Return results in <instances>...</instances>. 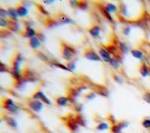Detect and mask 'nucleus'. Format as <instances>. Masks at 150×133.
<instances>
[{
  "instance_id": "nucleus-1",
  "label": "nucleus",
  "mask_w": 150,
  "mask_h": 133,
  "mask_svg": "<svg viewBox=\"0 0 150 133\" xmlns=\"http://www.w3.org/2000/svg\"><path fill=\"white\" fill-rule=\"evenodd\" d=\"M77 55V51L72 46L69 45L66 43L61 42V56L63 57V59H65L66 61H72L74 56Z\"/></svg>"
},
{
  "instance_id": "nucleus-2",
  "label": "nucleus",
  "mask_w": 150,
  "mask_h": 133,
  "mask_svg": "<svg viewBox=\"0 0 150 133\" xmlns=\"http://www.w3.org/2000/svg\"><path fill=\"white\" fill-rule=\"evenodd\" d=\"M87 89V87L86 86H78V87H75V88H71L70 90H69L68 91V98H69V100H70V103H76L77 102V99H78V97H80L81 94H82V91H84Z\"/></svg>"
},
{
  "instance_id": "nucleus-3",
  "label": "nucleus",
  "mask_w": 150,
  "mask_h": 133,
  "mask_svg": "<svg viewBox=\"0 0 150 133\" xmlns=\"http://www.w3.org/2000/svg\"><path fill=\"white\" fill-rule=\"evenodd\" d=\"M2 107L10 114H17L20 110V107L16 105L14 100L11 98H5L3 100Z\"/></svg>"
},
{
  "instance_id": "nucleus-4",
  "label": "nucleus",
  "mask_w": 150,
  "mask_h": 133,
  "mask_svg": "<svg viewBox=\"0 0 150 133\" xmlns=\"http://www.w3.org/2000/svg\"><path fill=\"white\" fill-rule=\"evenodd\" d=\"M83 56L86 59H88L90 61H96V62L102 61L99 54H97L96 52L91 47V46H89V47L85 48L83 50Z\"/></svg>"
},
{
  "instance_id": "nucleus-5",
  "label": "nucleus",
  "mask_w": 150,
  "mask_h": 133,
  "mask_svg": "<svg viewBox=\"0 0 150 133\" xmlns=\"http://www.w3.org/2000/svg\"><path fill=\"white\" fill-rule=\"evenodd\" d=\"M22 78H23L27 82H38V78L36 76V73L34 72L33 69L26 68L23 69L22 71Z\"/></svg>"
},
{
  "instance_id": "nucleus-6",
  "label": "nucleus",
  "mask_w": 150,
  "mask_h": 133,
  "mask_svg": "<svg viewBox=\"0 0 150 133\" xmlns=\"http://www.w3.org/2000/svg\"><path fill=\"white\" fill-rule=\"evenodd\" d=\"M27 106L29 108L31 109V110L36 112V113L41 112L44 109V103L39 101V100H34V99H33V98L30 100H28Z\"/></svg>"
},
{
  "instance_id": "nucleus-7",
  "label": "nucleus",
  "mask_w": 150,
  "mask_h": 133,
  "mask_svg": "<svg viewBox=\"0 0 150 133\" xmlns=\"http://www.w3.org/2000/svg\"><path fill=\"white\" fill-rule=\"evenodd\" d=\"M32 98L34 100H39L43 102L44 103H45V105H51V101L47 98V96H45V94H44V92L42 91H36L34 94L32 95Z\"/></svg>"
},
{
  "instance_id": "nucleus-8",
  "label": "nucleus",
  "mask_w": 150,
  "mask_h": 133,
  "mask_svg": "<svg viewBox=\"0 0 150 133\" xmlns=\"http://www.w3.org/2000/svg\"><path fill=\"white\" fill-rule=\"evenodd\" d=\"M128 126H129L128 121H120V122L111 126L110 131H111V133H122V129L127 128Z\"/></svg>"
},
{
  "instance_id": "nucleus-9",
  "label": "nucleus",
  "mask_w": 150,
  "mask_h": 133,
  "mask_svg": "<svg viewBox=\"0 0 150 133\" xmlns=\"http://www.w3.org/2000/svg\"><path fill=\"white\" fill-rule=\"evenodd\" d=\"M66 126H67V128L73 133H76L79 130V127H80L79 124L77 123V121L75 120V117H73L72 118H70L69 119H67Z\"/></svg>"
},
{
  "instance_id": "nucleus-10",
  "label": "nucleus",
  "mask_w": 150,
  "mask_h": 133,
  "mask_svg": "<svg viewBox=\"0 0 150 133\" xmlns=\"http://www.w3.org/2000/svg\"><path fill=\"white\" fill-rule=\"evenodd\" d=\"M98 53H99V56L101 57L102 61L106 62V63H108V64H109V62H110L112 56L108 52V50L105 47H104V46H100L99 49H98Z\"/></svg>"
},
{
  "instance_id": "nucleus-11",
  "label": "nucleus",
  "mask_w": 150,
  "mask_h": 133,
  "mask_svg": "<svg viewBox=\"0 0 150 133\" xmlns=\"http://www.w3.org/2000/svg\"><path fill=\"white\" fill-rule=\"evenodd\" d=\"M97 8H98L100 14H101L107 20H108L109 22H111V23L114 22L113 17H112V16L110 15V13H109L108 11L105 8V7H104V5H103V4H98V5H97Z\"/></svg>"
},
{
  "instance_id": "nucleus-12",
  "label": "nucleus",
  "mask_w": 150,
  "mask_h": 133,
  "mask_svg": "<svg viewBox=\"0 0 150 133\" xmlns=\"http://www.w3.org/2000/svg\"><path fill=\"white\" fill-rule=\"evenodd\" d=\"M122 63V55H118L116 56H112V58L109 62V65L114 68L115 70H119L120 68V64Z\"/></svg>"
},
{
  "instance_id": "nucleus-13",
  "label": "nucleus",
  "mask_w": 150,
  "mask_h": 133,
  "mask_svg": "<svg viewBox=\"0 0 150 133\" xmlns=\"http://www.w3.org/2000/svg\"><path fill=\"white\" fill-rule=\"evenodd\" d=\"M101 27L97 24H93L89 29H88V32L90 35L93 38H98L100 33H101Z\"/></svg>"
},
{
  "instance_id": "nucleus-14",
  "label": "nucleus",
  "mask_w": 150,
  "mask_h": 133,
  "mask_svg": "<svg viewBox=\"0 0 150 133\" xmlns=\"http://www.w3.org/2000/svg\"><path fill=\"white\" fill-rule=\"evenodd\" d=\"M95 92L96 94L98 95H101L103 97H108V94H109V91L108 90L107 87H105V86L103 85H96L95 86Z\"/></svg>"
},
{
  "instance_id": "nucleus-15",
  "label": "nucleus",
  "mask_w": 150,
  "mask_h": 133,
  "mask_svg": "<svg viewBox=\"0 0 150 133\" xmlns=\"http://www.w3.org/2000/svg\"><path fill=\"white\" fill-rule=\"evenodd\" d=\"M57 20V22H59V24H73L74 23L73 20H71L66 14H59Z\"/></svg>"
},
{
  "instance_id": "nucleus-16",
  "label": "nucleus",
  "mask_w": 150,
  "mask_h": 133,
  "mask_svg": "<svg viewBox=\"0 0 150 133\" xmlns=\"http://www.w3.org/2000/svg\"><path fill=\"white\" fill-rule=\"evenodd\" d=\"M37 35V32L36 31L34 30L33 27H25L24 29V33H23V36L29 39H32L33 37H36Z\"/></svg>"
},
{
  "instance_id": "nucleus-17",
  "label": "nucleus",
  "mask_w": 150,
  "mask_h": 133,
  "mask_svg": "<svg viewBox=\"0 0 150 133\" xmlns=\"http://www.w3.org/2000/svg\"><path fill=\"white\" fill-rule=\"evenodd\" d=\"M139 73L143 78H146L150 76V68L147 64H141L139 66Z\"/></svg>"
},
{
  "instance_id": "nucleus-18",
  "label": "nucleus",
  "mask_w": 150,
  "mask_h": 133,
  "mask_svg": "<svg viewBox=\"0 0 150 133\" xmlns=\"http://www.w3.org/2000/svg\"><path fill=\"white\" fill-rule=\"evenodd\" d=\"M107 50H108V52L109 54H110L111 56H118L120 53H119V48H118V45L117 44H108V45H105L104 46Z\"/></svg>"
},
{
  "instance_id": "nucleus-19",
  "label": "nucleus",
  "mask_w": 150,
  "mask_h": 133,
  "mask_svg": "<svg viewBox=\"0 0 150 133\" xmlns=\"http://www.w3.org/2000/svg\"><path fill=\"white\" fill-rule=\"evenodd\" d=\"M69 103H70V100H69L68 96H59L56 99V103L61 107L67 106L69 105Z\"/></svg>"
},
{
  "instance_id": "nucleus-20",
  "label": "nucleus",
  "mask_w": 150,
  "mask_h": 133,
  "mask_svg": "<svg viewBox=\"0 0 150 133\" xmlns=\"http://www.w3.org/2000/svg\"><path fill=\"white\" fill-rule=\"evenodd\" d=\"M8 29L12 32H20V23L19 21H15V20H8Z\"/></svg>"
},
{
  "instance_id": "nucleus-21",
  "label": "nucleus",
  "mask_w": 150,
  "mask_h": 133,
  "mask_svg": "<svg viewBox=\"0 0 150 133\" xmlns=\"http://www.w3.org/2000/svg\"><path fill=\"white\" fill-rule=\"evenodd\" d=\"M29 45H30V47L32 49L36 50L41 46V41H40L37 37H33L29 40Z\"/></svg>"
},
{
  "instance_id": "nucleus-22",
  "label": "nucleus",
  "mask_w": 150,
  "mask_h": 133,
  "mask_svg": "<svg viewBox=\"0 0 150 133\" xmlns=\"http://www.w3.org/2000/svg\"><path fill=\"white\" fill-rule=\"evenodd\" d=\"M17 11H18V15L20 18H25L29 13L28 8L23 5H19L18 7H17Z\"/></svg>"
},
{
  "instance_id": "nucleus-23",
  "label": "nucleus",
  "mask_w": 150,
  "mask_h": 133,
  "mask_svg": "<svg viewBox=\"0 0 150 133\" xmlns=\"http://www.w3.org/2000/svg\"><path fill=\"white\" fill-rule=\"evenodd\" d=\"M26 85H27V82L23 78H21V80H15V82H14L15 89L21 90V91L24 90V88L26 87Z\"/></svg>"
},
{
  "instance_id": "nucleus-24",
  "label": "nucleus",
  "mask_w": 150,
  "mask_h": 133,
  "mask_svg": "<svg viewBox=\"0 0 150 133\" xmlns=\"http://www.w3.org/2000/svg\"><path fill=\"white\" fill-rule=\"evenodd\" d=\"M8 17H9L10 20L18 21V19L20 18V17L18 15V11H17V8H8Z\"/></svg>"
},
{
  "instance_id": "nucleus-25",
  "label": "nucleus",
  "mask_w": 150,
  "mask_h": 133,
  "mask_svg": "<svg viewBox=\"0 0 150 133\" xmlns=\"http://www.w3.org/2000/svg\"><path fill=\"white\" fill-rule=\"evenodd\" d=\"M4 120H5V122L7 123V125L9 126L10 128L16 129L17 126H18V123H17V121L12 117H8V115H5V117H4Z\"/></svg>"
},
{
  "instance_id": "nucleus-26",
  "label": "nucleus",
  "mask_w": 150,
  "mask_h": 133,
  "mask_svg": "<svg viewBox=\"0 0 150 133\" xmlns=\"http://www.w3.org/2000/svg\"><path fill=\"white\" fill-rule=\"evenodd\" d=\"M131 54H132V56L134 57V58L139 59V60H142L144 57H145L143 51L140 50V49H132L131 50Z\"/></svg>"
},
{
  "instance_id": "nucleus-27",
  "label": "nucleus",
  "mask_w": 150,
  "mask_h": 133,
  "mask_svg": "<svg viewBox=\"0 0 150 133\" xmlns=\"http://www.w3.org/2000/svg\"><path fill=\"white\" fill-rule=\"evenodd\" d=\"M104 7H105V8L109 13H111V12L115 13V12H117V10L119 9L118 6H116L115 4H112V3H105L104 4Z\"/></svg>"
},
{
  "instance_id": "nucleus-28",
  "label": "nucleus",
  "mask_w": 150,
  "mask_h": 133,
  "mask_svg": "<svg viewBox=\"0 0 150 133\" xmlns=\"http://www.w3.org/2000/svg\"><path fill=\"white\" fill-rule=\"evenodd\" d=\"M118 48L122 54H127L129 52V46L124 42H118Z\"/></svg>"
},
{
  "instance_id": "nucleus-29",
  "label": "nucleus",
  "mask_w": 150,
  "mask_h": 133,
  "mask_svg": "<svg viewBox=\"0 0 150 133\" xmlns=\"http://www.w3.org/2000/svg\"><path fill=\"white\" fill-rule=\"evenodd\" d=\"M50 65L53 66L55 68H59L60 69H63V70H66V71H69V72H71V70L70 68L67 67V65H63V64H60L59 62H50Z\"/></svg>"
},
{
  "instance_id": "nucleus-30",
  "label": "nucleus",
  "mask_w": 150,
  "mask_h": 133,
  "mask_svg": "<svg viewBox=\"0 0 150 133\" xmlns=\"http://www.w3.org/2000/svg\"><path fill=\"white\" fill-rule=\"evenodd\" d=\"M75 120L77 121V123L79 124V126L86 127V121H85V118H83V115H82L81 114H78V115H75Z\"/></svg>"
},
{
  "instance_id": "nucleus-31",
  "label": "nucleus",
  "mask_w": 150,
  "mask_h": 133,
  "mask_svg": "<svg viewBox=\"0 0 150 133\" xmlns=\"http://www.w3.org/2000/svg\"><path fill=\"white\" fill-rule=\"evenodd\" d=\"M110 127H109V124H108L107 122H100L98 125L96 126V129L98 131H104L108 129Z\"/></svg>"
},
{
  "instance_id": "nucleus-32",
  "label": "nucleus",
  "mask_w": 150,
  "mask_h": 133,
  "mask_svg": "<svg viewBox=\"0 0 150 133\" xmlns=\"http://www.w3.org/2000/svg\"><path fill=\"white\" fill-rule=\"evenodd\" d=\"M77 8L79 9H82V10H86V9L88 8V2H86V1H79Z\"/></svg>"
},
{
  "instance_id": "nucleus-33",
  "label": "nucleus",
  "mask_w": 150,
  "mask_h": 133,
  "mask_svg": "<svg viewBox=\"0 0 150 133\" xmlns=\"http://www.w3.org/2000/svg\"><path fill=\"white\" fill-rule=\"evenodd\" d=\"M142 126L144 129H150V118H144L142 120Z\"/></svg>"
},
{
  "instance_id": "nucleus-34",
  "label": "nucleus",
  "mask_w": 150,
  "mask_h": 133,
  "mask_svg": "<svg viewBox=\"0 0 150 133\" xmlns=\"http://www.w3.org/2000/svg\"><path fill=\"white\" fill-rule=\"evenodd\" d=\"M37 6V8H38V10L40 11V13H42V15H45V16H48V11L45 9L43 6H41V5H39V4H37L36 5Z\"/></svg>"
},
{
  "instance_id": "nucleus-35",
  "label": "nucleus",
  "mask_w": 150,
  "mask_h": 133,
  "mask_svg": "<svg viewBox=\"0 0 150 133\" xmlns=\"http://www.w3.org/2000/svg\"><path fill=\"white\" fill-rule=\"evenodd\" d=\"M0 15H1V19H6V20H7V18L8 17V9H5L4 8H1V9H0Z\"/></svg>"
},
{
  "instance_id": "nucleus-36",
  "label": "nucleus",
  "mask_w": 150,
  "mask_h": 133,
  "mask_svg": "<svg viewBox=\"0 0 150 133\" xmlns=\"http://www.w3.org/2000/svg\"><path fill=\"white\" fill-rule=\"evenodd\" d=\"M83 106L82 105V103H74V110L77 113H81L83 111Z\"/></svg>"
},
{
  "instance_id": "nucleus-37",
  "label": "nucleus",
  "mask_w": 150,
  "mask_h": 133,
  "mask_svg": "<svg viewBox=\"0 0 150 133\" xmlns=\"http://www.w3.org/2000/svg\"><path fill=\"white\" fill-rule=\"evenodd\" d=\"M45 25H47V27H49V28L56 27V26L57 25V20H47V23H45Z\"/></svg>"
},
{
  "instance_id": "nucleus-38",
  "label": "nucleus",
  "mask_w": 150,
  "mask_h": 133,
  "mask_svg": "<svg viewBox=\"0 0 150 133\" xmlns=\"http://www.w3.org/2000/svg\"><path fill=\"white\" fill-rule=\"evenodd\" d=\"M37 56L39 57L40 59L43 60L44 62H48V58L47 56H45L44 53H42V52H37Z\"/></svg>"
},
{
  "instance_id": "nucleus-39",
  "label": "nucleus",
  "mask_w": 150,
  "mask_h": 133,
  "mask_svg": "<svg viewBox=\"0 0 150 133\" xmlns=\"http://www.w3.org/2000/svg\"><path fill=\"white\" fill-rule=\"evenodd\" d=\"M143 100L150 105V91H146L143 95Z\"/></svg>"
},
{
  "instance_id": "nucleus-40",
  "label": "nucleus",
  "mask_w": 150,
  "mask_h": 133,
  "mask_svg": "<svg viewBox=\"0 0 150 133\" xmlns=\"http://www.w3.org/2000/svg\"><path fill=\"white\" fill-rule=\"evenodd\" d=\"M131 31H132V29H131L130 26H125V27L122 29V33L124 34V35L128 36L129 34L131 33Z\"/></svg>"
},
{
  "instance_id": "nucleus-41",
  "label": "nucleus",
  "mask_w": 150,
  "mask_h": 133,
  "mask_svg": "<svg viewBox=\"0 0 150 133\" xmlns=\"http://www.w3.org/2000/svg\"><path fill=\"white\" fill-rule=\"evenodd\" d=\"M0 26L2 28H8V20L6 19H1L0 20Z\"/></svg>"
},
{
  "instance_id": "nucleus-42",
  "label": "nucleus",
  "mask_w": 150,
  "mask_h": 133,
  "mask_svg": "<svg viewBox=\"0 0 150 133\" xmlns=\"http://www.w3.org/2000/svg\"><path fill=\"white\" fill-rule=\"evenodd\" d=\"M113 79L116 80V82H118V83H120V84H122V83H123V80H122V78L120 76V75H118V74H113Z\"/></svg>"
},
{
  "instance_id": "nucleus-43",
  "label": "nucleus",
  "mask_w": 150,
  "mask_h": 133,
  "mask_svg": "<svg viewBox=\"0 0 150 133\" xmlns=\"http://www.w3.org/2000/svg\"><path fill=\"white\" fill-rule=\"evenodd\" d=\"M96 92L91 91V92H89L88 94H86L85 97H86V99H87V100H93V99H95V98L96 97Z\"/></svg>"
},
{
  "instance_id": "nucleus-44",
  "label": "nucleus",
  "mask_w": 150,
  "mask_h": 133,
  "mask_svg": "<svg viewBox=\"0 0 150 133\" xmlns=\"http://www.w3.org/2000/svg\"><path fill=\"white\" fill-rule=\"evenodd\" d=\"M67 67L70 68L71 70V72H72L74 69H75V68H76V64H75V62H73V60H72V61H70V62L68 63Z\"/></svg>"
},
{
  "instance_id": "nucleus-45",
  "label": "nucleus",
  "mask_w": 150,
  "mask_h": 133,
  "mask_svg": "<svg viewBox=\"0 0 150 133\" xmlns=\"http://www.w3.org/2000/svg\"><path fill=\"white\" fill-rule=\"evenodd\" d=\"M0 66H1V67H0V70H1V73H4V72L8 73V72H9L8 67L6 66V65H4L3 63H1V64H0Z\"/></svg>"
},
{
  "instance_id": "nucleus-46",
  "label": "nucleus",
  "mask_w": 150,
  "mask_h": 133,
  "mask_svg": "<svg viewBox=\"0 0 150 133\" xmlns=\"http://www.w3.org/2000/svg\"><path fill=\"white\" fill-rule=\"evenodd\" d=\"M108 121H110L112 125L116 124V119L114 118V115H109L108 117Z\"/></svg>"
},
{
  "instance_id": "nucleus-47",
  "label": "nucleus",
  "mask_w": 150,
  "mask_h": 133,
  "mask_svg": "<svg viewBox=\"0 0 150 133\" xmlns=\"http://www.w3.org/2000/svg\"><path fill=\"white\" fill-rule=\"evenodd\" d=\"M36 37L40 40V41H42V42H44L45 41V35L43 33H41V32H37V35H36Z\"/></svg>"
},
{
  "instance_id": "nucleus-48",
  "label": "nucleus",
  "mask_w": 150,
  "mask_h": 133,
  "mask_svg": "<svg viewBox=\"0 0 150 133\" xmlns=\"http://www.w3.org/2000/svg\"><path fill=\"white\" fill-rule=\"evenodd\" d=\"M78 2H79V1H70V5L71 6V7L77 8V6H78Z\"/></svg>"
},
{
  "instance_id": "nucleus-49",
  "label": "nucleus",
  "mask_w": 150,
  "mask_h": 133,
  "mask_svg": "<svg viewBox=\"0 0 150 133\" xmlns=\"http://www.w3.org/2000/svg\"><path fill=\"white\" fill-rule=\"evenodd\" d=\"M44 3L45 4H51V3H53V1H45Z\"/></svg>"
}]
</instances>
